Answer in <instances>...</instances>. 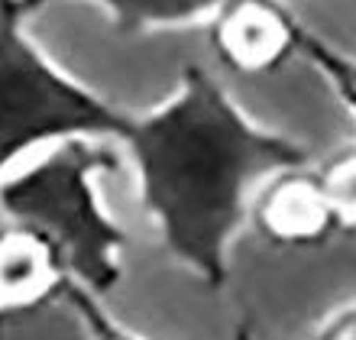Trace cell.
<instances>
[{
	"label": "cell",
	"instance_id": "cell-1",
	"mask_svg": "<svg viewBox=\"0 0 356 340\" xmlns=\"http://www.w3.org/2000/svg\"><path fill=\"white\" fill-rule=\"evenodd\" d=\"M120 149L162 250L204 289L230 279L263 181L311 162L305 143L250 117L204 65H185L159 104L130 111Z\"/></svg>",
	"mask_w": 356,
	"mask_h": 340
},
{
	"label": "cell",
	"instance_id": "cell-2",
	"mask_svg": "<svg viewBox=\"0 0 356 340\" xmlns=\"http://www.w3.org/2000/svg\"><path fill=\"white\" fill-rule=\"evenodd\" d=\"M117 172V146L65 140L0 175V218L56 246L72 282L107 295L123 279L127 230L104 201V175Z\"/></svg>",
	"mask_w": 356,
	"mask_h": 340
},
{
	"label": "cell",
	"instance_id": "cell-3",
	"mask_svg": "<svg viewBox=\"0 0 356 340\" xmlns=\"http://www.w3.org/2000/svg\"><path fill=\"white\" fill-rule=\"evenodd\" d=\"M26 23L17 0H0V175L65 140L120 146L130 111L58 65Z\"/></svg>",
	"mask_w": 356,
	"mask_h": 340
},
{
	"label": "cell",
	"instance_id": "cell-4",
	"mask_svg": "<svg viewBox=\"0 0 356 340\" xmlns=\"http://www.w3.org/2000/svg\"><path fill=\"white\" fill-rule=\"evenodd\" d=\"M246 227H253V234L272 250H291V253L321 250L343 234L327 188L318 175V165L311 162L282 169L266 179L250 204Z\"/></svg>",
	"mask_w": 356,
	"mask_h": 340
},
{
	"label": "cell",
	"instance_id": "cell-5",
	"mask_svg": "<svg viewBox=\"0 0 356 340\" xmlns=\"http://www.w3.org/2000/svg\"><path fill=\"white\" fill-rule=\"evenodd\" d=\"M305 29L285 0H230L207 23V36L220 65L234 75L256 78L298 58Z\"/></svg>",
	"mask_w": 356,
	"mask_h": 340
},
{
	"label": "cell",
	"instance_id": "cell-6",
	"mask_svg": "<svg viewBox=\"0 0 356 340\" xmlns=\"http://www.w3.org/2000/svg\"><path fill=\"white\" fill-rule=\"evenodd\" d=\"M72 282L62 256L42 234L3 220L0 227V318L39 311L58 305Z\"/></svg>",
	"mask_w": 356,
	"mask_h": 340
},
{
	"label": "cell",
	"instance_id": "cell-7",
	"mask_svg": "<svg viewBox=\"0 0 356 340\" xmlns=\"http://www.w3.org/2000/svg\"><path fill=\"white\" fill-rule=\"evenodd\" d=\"M29 17L58 0H17ZM104 7L117 36H146V33H169V29L201 26L220 13L230 0H94Z\"/></svg>",
	"mask_w": 356,
	"mask_h": 340
},
{
	"label": "cell",
	"instance_id": "cell-8",
	"mask_svg": "<svg viewBox=\"0 0 356 340\" xmlns=\"http://www.w3.org/2000/svg\"><path fill=\"white\" fill-rule=\"evenodd\" d=\"M298 58L318 72L321 81L330 88V95L340 101V107L356 120V56L353 52L334 46L330 39L318 36L314 29H305Z\"/></svg>",
	"mask_w": 356,
	"mask_h": 340
},
{
	"label": "cell",
	"instance_id": "cell-9",
	"mask_svg": "<svg viewBox=\"0 0 356 340\" xmlns=\"http://www.w3.org/2000/svg\"><path fill=\"white\" fill-rule=\"evenodd\" d=\"M58 305L68 311V318L75 321L81 340H149L146 334H140L136 327L117 318V314L107 308L104 295L88 292L85 285L68 282Z\"/></svg>",
	"mask_w": 356,
	"mask_h": 340
},
{
	"label": "cell",
	"instance_id": "cell-10",
	"mask_svg": "<svg viewBox=\"0 0 356 340\" xmlns=\"http://www.w3.org/2000/svg\"><path fill=\"white\" fill-rule=\"evenodd\" d=\"M318 175L327 188V198L337 211L340 230L356 234V143H343L318 165Z\"/></svg>",
	"mask_w": 356,
	"mask_h": 340
},
{
	"label": "cell",
	"instance_id": "cell-11",
	"mask_svg": "<svg viewBox=\"0 0 356 340\" xmlns=\"http://www.w3.org/2000/svg\"><path fill=\"white\" fill-rule=\"evenodd\" d=\"M308 340H356V298L337 305L334 311H327L314 327H311Z\"/></svg>",
	"mask_w": 356,
	"mask_h": 340
},
{
	"label": "cell",
	"instance_id": "cell-12",
	"mask_svg": "<svg viewBox=\"0 0 356 340\" xmlns=\"http://www.w3.org/2000/svg\"><path fill=\"white\" fill-rule=\"evenodd\" d=\"M230 340H259V331H256L253 318H240V321L234 324V337Z\"/></svg>",
	"mask_w": 356,
	"mask_h": 340
},
{
	"label": "cell",
	"instance_id": "cell-13",
	"mask_svg": "<svg viewBox=\"0 0 356 340\" xmlns=\"http://www.w3.org/2000/svg\"><path fill=\"white\" fill-rule=\"evenodd\" d=\"M0 324H3V318H0Z\"/></svg>",
	"mask_w": 356,
	"mask_h": 340
}]
</instances>
